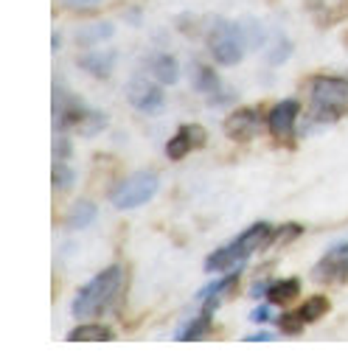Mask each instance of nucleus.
Here are the masks:
<instances>
[{
    "instance_id": "6",
    "label": "nucleus",
    "mask_w": 348,
    "mask_h": 356,
    "mask_svg": "<svg viewBox=\"0 0 348 356\" xmlns=\"http://www.w3.org/2000/svg\"><path fill=\"white\" fill-rule=\"evenodd\" d=\"M51 110H54V129L56 132H68L73 127H81V121L87 118V113H90V107H87L79 96H73L70 90H65L59 81H54Z\"/></svg>"
},
{
    "instance_id": "30",
    "label": "nucleus",
    "mask_w": 348,
    "mask_h": 356,
    "mask_svg": "<svg viewBox=\"0 0 348 356\" xmlns=\"http://www.w3.org/2000/svg\"><path fill=\"white\" fill-rule=\"evenodd\" d=\"M270 300L264 303V306H255L253 312H250V323H255V325H267L270 320H273V312H270Z\"/></svg>"
},
{
    "instance_id": "17",
    "label": "nucleus",
    "mask_w": 348,
    "mask_h": 356,
    "mask_svg": "<svg viewBox=\"0 0 348 356\" xmlns=\"http://www.w3.org/2000/svg\"><path fill=\"white\" fill-rule=\"evenodd\" d=\"M264 298L273 306H290L301 298V281L298 278H276V281H270Z\"/></svg>"
},
{
    "instance_id": "31",
    "label": "nucleus",
    "mask_w": 348,
    "mask_h": 356,
    "mask_svg": "<svg viewBox=\"0 0 348 356\" xmlns=\"http://www.w3.org/2000/svg\"><path fill=\"white\" fill-rule=\"evenodd\" d=\"M233 99H236V93L230 90V87H222L219 93H214V96H211V99H205V102H208L211 107H222V104H230Z\"/></svg>"
},
{
    "instance_id": "4",
    "label": "nucleus",
    "mask_w": 348,
    "mask_h": 356,
    "mask_svg": "<svg viewBox=\"0 0 348 356\" xmlns=\"http://www.w3.org/2000/svg\"><path fill=\"white\" fill-rule=\"evenodd\" d=\"M205 45L214 56L216 65L222 67H233L242 62L244 51H247V42L242 37V29H239V20H228V17H211L208 20V29H205Z\"/></svg>"
},
{
    "instance_id": "21",
    "label": "nucleus",
    "mask_w": 348,
    "mask_h": 356,
    "mask_svg": "<svg viewBox=\"0 0 348 356\" xmlns=\"http://www.w3.org/2000/svg\"><path fill=\"white\" fill-rule=\"evenodd\" d=\"M239 29H242V37H244V42H247L250 51L264 48V42H267V29L261 26V20H255V17L247 15V17L239 20Z\"/></svg>"
},
{
    "instance_id": "29",
    "label": "nucleus",
    "mask_w": 348,
    "mask_h": 356,
    "mask_svg": "<svg viewBox=\"0 0 348 356\" xmlns=\"http://www.w3.org/2000/svg\"><path fill=\"white\" fill-rule=\"evenodd\" d=\"M303 233V227L298 225V222H290V225H284V227H276V241H281V244H287V241H292V238H298Z\"/></svg>"
},
{
    "instance_id": "28",
    "label": "nucleus",
    "mask_w": 348,
    "mask_h": 356,
    "mask_svg": "<svg viewBox=\"0 0 348 356\" xmlns=\"http://www.w3.org/2000/svg\"><path fill=\"white\" fill-rule=\"evenodd\" d=\"M174 26L180 29V34H186V37H197L203 29H200V20L194 17V15H180L177 20H174Z\"/></svg>"
},
{
    "instance_id": "1",
    "label": "nucleus",
    "mask_w": 348,
    "mask_h": 356,
    "mask_svg": "<svg viewBox=\"0 0 348 356\" xmlns=\"http://www.w3.org/2000/svg\"><path fill=\"white\" fill-rule=\"evenodd\" d=\"M273 241H276V227L270 222H255L247 230H242L233 241H228L225 247H216L205 258V273H211V275L230 273V270H236V266H242L253 252L267 250Z\"/></svg>"
},
{
    "instance_id": "3",
    "label": "nucleus",
    "mask_w": 348,
    "mask_h": 356,
    "mask_svg": "<svg viewBox=\"0 0 348 356\" xmlns=\"http://www.w3.org/2000/svg\"><path fill=\"white\" fill-rule=\"evenodd\" d=\"M312 118L320 124H334L348 115V76L317 73L309 79Z\"/></svg>"
},
{
    "instance_id": "18",
    "label": "nucleus",
    "mask_w": 348,
    "mask_h": 356,
    "mask_svg": "<svg viewBox=\"0 0 348 356\" xmlns=\"http://www.w3.org/2000/svg\"><path fill=\"white\" fill-rule=\"evenodd\" d=\"M110 37H116V26L113 23H93V26H81L76 31V45L79 48H93L107 42Z\"/></svg>"
},
{
    "instance_id": "20",
    "label": "nucleus",
    "mask_w": 348,
    "mask_h": 356,
    "mask_svg": "<svg viewBox=\"0 0 348 356\" xmlns=\"http://www.w3.org/2000/svg\"><path fill=\"white\" fill-rule=\"evenodd\" d=\"M96 216H99L96 205H93L90 200H81V202H76V205L70 208V213H68V227H70V230H84V227H90V225L96 222Z\"/></svg>"
},
{
    "instance_id": "33",
    "label": "nucleus",
    "mask_w": 348,
    "mask_h": 356,
    "mask_svg": "<svg viewBox=\"0 0 348 356\" xmlns=\"http://www.w3.org/2000/svg\"><path fill=\"white\" fill-rule=\"evenodd\" d=\"M273 339H276L273 331H255V334L244 337V342H273Z\"/></svg>"
},
{
    "instance_id": "11",
    "label": "nucleus",
    "mask_w": 348,
    "mask_h": 356,
    "mask_svg": "<svg viewBox=\"0 0 348 356\" xmlns=\"http://www.w3.org/2000/svg\"><path fill=\"white\" fill-rule=\"evenodd\" d=\"M205 143H208V129L203 124H183L166 140V157L177 163V160L189 157L194 149H203Z\"/></svg>"
},
{
    "instance_id": "10",
    "label": "nucleus",
    "mask_w": 348,
    "mask_h": 356,
    "mask_svg": "<svg viewBox=\"0 0 348 356\" xmlns=\"http://www.w3.org/2000/svg\"><path fill=\"white\" fill-rule=\"evenodd\" d=\"M348 278V241L334 244L323 252V258L312 266L315 284H342Z\"/></svg>"
},
{
    "instance_id": "24",
    "label": "nucleus",
    "mask_w": 348,
    "mask_h": 356,
    "mask_svg": "<svg viewBox=\"0 0 348 356\" xmlns=\"http://www.w3.org/2000/svg\"><path fill=\"white\" fill-rule=\"evenodd\" d=\"M292 48H295V45H292V40H287L284 34H278V37L270 42V48L264 51L267 65H276V67H278V65H284V62L292 56Z\"/></svg>"
},
{
    "instance_id": "34",
    "label": "nucleus",
    "mask_w": 348,
    "mask_h": 356,
    "mask_svg": "<svg viewBox=\"0 0 348 356\" xmlns=\"http://www.w3.org/2000/svg\"><path fill=\"white\" fill-rule=\"evenodd\" d=\"M267 286H270V281H255L250 286V298H264L267 295Z\"/></svg>"
},
{
    "instance_id": "5",
    "label": "nucleus",
    "mask_w": 348,
    "mask_h": 356,
    "mask_svg": "<svg viewBox=\"0 0 348 356\" xmlns=\"http://www.w3.org/2000/svg\"><path fill=\"white\" fill-rule=\"evenodd\" d=\"M157 191H160V180L155 171H135L110 191V202L116 211H135L152 202Z\"/></svg>"
},
{
    "instance_id": "22",
    "label": "nucleus",
    "mask_w": 348,
    "mask_h": 356,
    "mask_svg": "<svg viewBox=\"0 0 348 356\" xmlns=\"http://www.w3.org/2000/svg\"><path fill=\"white\" fill-rule=\"evenodd\" d=\"M329 309H331V303H329L326 295H312V298L298 309V317H301L306 325H312V323L323 320V317L329 314Z\"/></svg>"
},
{
    "instance_id": "23",
    "label": "nucleus",
    "mask_w": 348,
    "mask_h": 356,
    "mask_svg": "<svg viewBox=\"0 0 348 356\" xmlns=\"http://www.w3.org/2000/svg\"><path fill=\"white\" fill-rule=\"evenodd\" d=\"M51 183L56 191H70L76 186V168L70 165V160H54L51 165Z\"/></svg>"
},
{
    "instance_id": "26",
    "label": "nucleus",
    "mask_w": 348,
    "mask_h": 356,
    "mask_svg": "<svg viewBox=\"0 0 348 356\" xmlns=\"http://www.w3.org/2000/svg\"><path fill=\"white\" fill-rule=\"evenodd\" d=\"M276 323H278V328H281L284 334H301V331H303V325H306V323L298 317V312H284Z\"/></svg>"
},
{
    "instance_id": "2",
    "label": "nucleus",
    "mask_w": 348,
    "mask_h": 356,
    "mask_svg": "<svg viewBox=\"0 0 348 356\" xmlns=\"http://www.w3.org/2000/svg\"><path fill=\"white\" fill-rule=\"evenodd\" d=\"M121 284H124V266H121V264L104 266L102 273H96L90 281H87V284L76 292V298H73V303H70V314H73L76 320H93V317L104 314L107 306L116 300Z\"/></svg>"
},
{
    "instance_id": "13",
    "label": "nucleus",
    "mask_w": 348,
    "mask_h": 356,
    "mask_svg": "<svg viewBox=\"0 0 348 356\" xmlns=\"http://www.w3.org/2000/svg\"><path fill=\"white\" fill-rule=\"evenodd\" d=\"M189 70H191V87H194L200 96H205V99H211L214 93H219L222 87H225V81L219 79V73L214 67L203 65V62H191Z\"/></svg>"
},
{
    "instance_id": "12",
    "label": "nucleus",
    "mask_w": 348,
    "mask_h": 356,
    "mask_svg": "<svg viewBox=\"0 0 348 356\" xmlns=\"http://www.w3.org/2000/svg\"><path fill=\"white\" fill-rule=\"evenodd\" d=\"M116 62H118V51H113V48H107V51H87V54H81L76 59V65L84 73H90L96 79H107L113 73Z\"/></svg>"
},
{
    "instance_id": "27",
    "label": "nucleus",
    "mask_w": 348,
    "mask_h": 356,
    "mask_svg": "<svg viewBox=\"0 0 348 356\" xmlns=\"http://www.w3.org/2000/svg\"><path fill=\"white\" fill-rule=\"evenodd\" d=\"M70 154H73L70 138L65 132H56V138H54V160H70Z\"/></svg>"
},
{
    "instance_id": "19",
    "label": "nucleus",
    "mask_w": 348,
    "mask_h": 356,
    "mask_svg": "<svg viewBox=\"0 0 348 356\" xmlns=\"http://www.w3.org/2000/svg\"><path fill=\"white\" fill-rule=\"evenodd\" d=\"M315 12H317L315 23L320 29H331V26L348 20V0H334V3H329V6H317Z\"/></svg>"
},
{
    "instance_id": "32",
    "label": "nucleus",
    "mask_w": 348,
    "mask_h": 356,
    "mask_svg": "<svg viewBox=\"0 0 348 356\" xmlns=\"http://www.w3.org/2000/svg\"><path fill=\"white\" fill-rule=\"evenodd\" d=\"M65 6L73 12H84V9H99L102 0H65Z\"/></svg>"
},
{
    "instance_id": "9",
    "label": "nucleus",
    "mask_w": 348,
    "mask_h": 356,
    "mask_svg": "<svg viewBox=\"0 0 348 356\" xmlns=\"http://www.w3.org/2000/svg\"><path fill=\"white\" fill-rule=\"evenodd\" d=\"M298 118H301L298 99H284V102H278L267 110V132L273 135L276 143H292Z\"/></svg>"
},
{
    "instance_id": "25",
    "label": "nucleus",
    "mask_w": 348,
    "mask_h": 356,
    "mask_svg": "<svg viewBox=\"0 0 348 356\" xmlns=\"http://www.w3.org/2000/svg\"><path fill=\"white\" fill-rule=\"evenodd\" d=\"M79 129H81L84 138H93V135H99L102 129H107V115L99 113V110H90V113H87V118L81 121Z\"/></svg>"
},
{
    "instance_id": "14",
    "label": "nucleus",
    "mask_w": 348,
    "mask_h": 356,
    "mask_svg": "<svg viewBox=\"0 0 348 356\" xmlns=\"http://www.w3.org/2000/svg\"><path fill=\"white\" fill-rule=\"evenodd\" d=\"M113 339H116V331L99 320H90V323L81 320L76 328L68 331V342H113Z\"/></svg>"
},
{
    "instance_id": "8",
    "label": "nucleus",
    "mask_w": 348,
    "mask_h": 356,
    "mask_svg": "<svg viewBox=\"0 0 348 356\" xmlns=\"http://www.w3.org/2000/svg\"><path fill=\"white\" fill-rule=\"evenodd\" d=\"M127 102H129L138 113H143V115H155V113L163 110L166 96H163V87H160L157 79L152 81V79H146L143 73H138L135 79L127 81Z\"/></svg>"
},
{
    "instance_id": "7",
    "label": "nucleus",
    "mask_w": 348,
    "mask_h": 356,
    "mask_svg": "<svg viewBox=\"0 0 348 356\" xmlns=\"http://www.w3.org/2000/svg\"><path fill=\"white\" fill-rule=\"evenodd\" d=\"M267 124V115L261 107H239L225 118V135L233 143H250L261 135Z\"/></svg>"
},
{
    "instance_id": "15",
    "label": "nucleus",
    "mask_w": 348,
    "mask_h": 356,
    "mask_svg": "<svg viewBox=\"0 0 348 356\" xmlns=\"http://www.w3.org/2000/svg\"><path fill=\"white\" fill-rule=\"evenodd\" d=\"M211 320H214V314L200 309L197 317H189V320H183L177 328H174V342H197V339H203L211 331Z\"/></svg>"
},
{
    "instance_id": "16",
    "label": "nucleus",
    "mask_w": 348,
    "mask_h": 356,
    "mask_svg": "<svg viewBox=\"0 0 348 356\" xmlns=\"http://www.w3.org/2000/svg\"><path fill=\"white\" fill-rule=\"evenodd\" d=\"M149 73L160 84H177L180 81V62L171 54H155V56H149Z\"/></svg>"
},
{
    "instance_id": "35",
    "label": "nucleus",
    "mask_w": 348,
    "mask_h": 356,
    "mask_svg": "<svg viewBox=\"0 0 348 356\" xmlns=\"http://www.w3.org/2000/svg\"><path fill=\"white\" fill-rule=\"evenodd\" d=\"M59 45H62V37H59V31H54L51 34V54H59Z\"/></svg>"
}]
</instances>
